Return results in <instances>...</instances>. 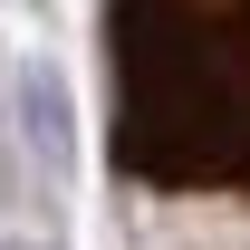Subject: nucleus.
Instances as JSON below:
<instances>
[{
    "label": "nucleus",
    "mask_w": 250,
    "mask_h": 250,
    "mask_svg": "<svg viewBox=\"0 0 250 250\" xmlns=\"http://www.w3.org/2000/svg\"><path fill=\"white\" fill-rule=\"evenodd\" d=\"M106 154L145 192H250V0H106Z\"/></svg>",
    "instance_id": "f257e3e1"
},
{
    "label": "nucleus",
    "mask_w": 250,
    "mask_h": 250,
    "mask_svg": "<svg viewBox=\"0 0 250 250\" xmlns=\"http://www.w3.org/2000/svg\"><path fill=\"white\" fill-rule=\"evenodd\" d=\"M0 250H20V241H0Z\"/></svg>",
    "instance_id": "f03ea898"
}]
</instances>
